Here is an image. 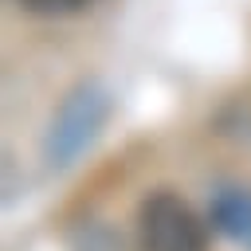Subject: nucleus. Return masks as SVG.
<instances>
[{
  "mask_svg": "<svg viewBox=\"0 0 251 251\" xmlns=\"http://www.w3.org/2000/svg\"><path fill=\"white\" fill-rule=\"evenodd\" d=\"M106 118H110V94L98 82H82L78 90L67 94V102L51 118V129H47V141H43V157L55 169L75 165L94 145V137L102 133Z\"/></svg>",
  "mask_w": 251,
  "mask_h": 251,
  "instance_id": "1",
  "label": "nucleus"
},
{
  "mask_svg": "<svg viewBox=\"0 0 251 251\" xmlns=\"http://www.w3.org/2000/svg\"><path fill=\"white\" fill-rule=\"evenodd\" d=\"M141 251H204L208 227L176 192H149L137 208Z\"/></svg>",
  "mask_w": 251,
  "mask_h": 251,
  "instance_id": "2",
  "label": "nucleus"
},
{
  "mask_svg": "<svg viewBox=\"0 0 251 251\" xmlns=\"http://www.w3.org/2000/svg\"><path fill=\"white\" fill-rule=\"evenodd\" d=\"M212 227L231 235V239H251V192L247 188H220L212 196Z\"/></svg>",
  "mask_w": 251,
  "mask_h": 251,
  "instance_id": "3",
  "label": "nucleus"
},
{
  "mask_svg": "<svg viewBox=\"0 0 251 251\" xmlns=\"http://www.w3.org/2000/svg\"><path fill=\"white\" fill-rule=\"evenodd\" d=\"M24 12H39V16H63V12H78L90 0H16Z\"/></svg>",
  "mask_w": 251,
  "mask_h": 251,
  "instance_id": "4",
  "label": "nucleus"
}]
</instances>
